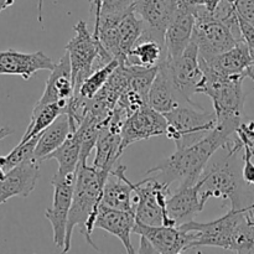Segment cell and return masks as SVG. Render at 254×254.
Here are the masks:
<instances>
[{
    "label": "cell",
    "instance_id": "9c48e42d",
    "mask_svg": "<svg viewBox=\"0 0 254 254\" xmlns=\"http://www.w3.org/2000/svg\"><path fill=\"white\" fill-rule=\"evenodd\" d=\"M198 195L202 206H205L210 198L216 197L228 200L232 208L243 207L241 200V178L228 159L205 169L198 180Z\"/></svg>",
    "mask_w": 254,
    "mask_h": 254
},
{
    "label": "cell",
    "instance_id": "7bdbcfd3",
    "mask_svg": "<svg viewBox=\"0 0 254 254\" xmlns=\"http://www.w3.org/2000/svg\"><path fill=\"white\" fill-rule=\"evenodd\" d=\"M94 1H96V0H91V4H92V2H94Z\"/></svg>",
    "mask_w": 254,
    "mask_h": 254
},
{
    "label": "cell",
    "instance_id": "1f68e13d",
    "mask_svg": "<svg viewBox=\"0 0 254 254\" xmlns=\"http://www.w3.org/2000/svg\"><path fill=\"white\" fill-rule=\"evenodd\" d=\"M238 26H240L241 39L250 47L251 54L254 55V24L238 15Z\"/></svg>",
    "mask_w": 254,
    "mask_h": 254
},
{
    "label": "cell",
    "instance_id": "30bf717a",
    "mask_svg": "<svg viewBox=\"0 0 254 254\" xmlns=\"http://www.w3.org/2000/svg\"><path fill=\"white\" fill-rule=\"evenodd\" d=\"M76 173L64 174L57 171L51 180L54 188V201L51 207L45 211V217L51 223L55 246L62 252L66 243L67 222H68V213L73 197Z\"/></svg>",
    "mask_w": 254,
    "mask_h": 254
},
{
    "label": "cell",
    "instance_id": "2e32d148",
    "mask_svg": "<svg viewBox=\"0 0 254 254\" xmlns=\"http://www.w3.org/2000/svg\"><path fill=\"white\" fill-rule=\"evenodd\" d=\"M196 7L174 10L165 32L166 60H174L180 56L192 41Z\"/></svg>",
    "mask_w": 254,
    "mask_h": 254
},
{
    "label": "cell",
    "instance_id": "ee69618b",
    "mask_svg": "<svg viewBox=\"0 0 254 254\" xmlns=\"http://www.w3.org/2000/svg\"><path fill=\"white\" fill-rule=\"evenodd\" d=\"M252 22H253V24H254V19H253V20H252Z\"/></svg>",
    "mask_w": 254,
    "mask_h": 254
},
{
    "label": "cell",
    "instance_id": "d4e9b609",
    "mask_svg": "<svg viewBox=\"0 0 254 254\" xmlns=\"http://www.w3.org/2000/svg\"><path fill=\"white\" fill-rule=\"evenodd\" d=\"M72 133L69 118L67 113H62L51 126L47 127L40 134L39 141L34 151V158L40 163L46 161L47 158L66 141Z\"/></svg>",
    "mask_w": 254,
    "mask_h": 254
},
{
    "label": "cell",
    "instance_id": "3957f363",
    "mask_svg": "<svg viewBox=\"0 0 254 254\" xmlns=\"http://www.w3.org/2000/svg\"><path fill=\"white\" fill-rule=\"evenodd\" d=\"M111 173L101 170L88 164H79L76 173V184H74L73 197H72L71 210L68 213L67 222L66 243L64 253L71 250L72 232L74 228H78L87 242L96 251L98 247L93 243L92 232L94 230L98 208L101 205L103 188L108 180Z\"/></svg>",
    "mask_w": 254,
    "mask_h": 254
},
{
    "label": "cell",
    "instance_id": "ffe728a7",
    "mask_svg": "<svg viewBox=\"0 0 254 254\" xmlns=\"http://www.w3.org/2000/svg\"><path fill=\"white\" fill-rule=\"evenodd\" d=\"M198 181L191 186H179L178 190L169 196L166 202L168 216L174 226L188 223L193 220L203 208L198 195Z\"/></svg>",
    "mask_w": 254,
    "mask_h": 254
},
{
    "label": "cell",
    "instance_id": "f546056e",
    "mask_svg": "<svg viewBox=\"0 0 254 254\" xmlns=\"http://www.w3.org/2000/svg\"><path fill=\"white\" fill-rule=\"evenodd\" d=\"M39 135L34 136V138L29 139V140L21 143L20 141L7 155L0 156V166L4 169L5 171H9L10 169L15 168L16 165L21 164L22 161L27 160L30 158H34V151L36 148V144L39 141Z\"/></svg>",
    "mask_w": 254,
    "mask_h": 254
},
{
    "label": "cell",
    "instance_id": "ac0fdd59",
    "mask_svg": "<svg viewBox=\"0 0 254 254\" xmlns=\"http://www.w3.org/2000/svg\"><path fill=\"white\" fill-rule=\"evenodd\" d=\"M135 221V213L133 211L116 210L101 203L94 222V228H99L116 236L123 243L127 253L134 254L135 250L131 245L130 236L134 231Z\"/></svg>",
    "mask_w": 254,
    "mask_h": 254
},
{
    "label": "cell",
    "instance_id": "d6a6232c",
    "mask_svg": "<svg viewBox=\"0 0 254 254\" xmlns=\"http://www.w3.org/2000/svg\"><path fill=\"white\" fill-rule=\"evenodd\" d=\"M253 154L250 150H246L243 154V169H242V180L247 185H254V164L252 163Z\"/></svg>",
    "mask_w": 254,
    "mask_h": 254
},
{
    "label": "cell",
    "instance_id": "e0dca14e",
    "mask_svg": "<svg viewBox=\"0 0 254 254\" xmlns=\"http://www.w3.org/2000/svg\"><path fill=\"white\" fill-rule=\"evenodd\" d=\"M74 93L73 79H72L71 62L68 54H64L60 61L55 64L49 76L41 98L36 102V106H45L49 103L68 104V101Z\"/></svg>",
    "mask_w": 254,
    "mask_h": 254
},
{
    "label": "cell",
    "instance_id": "44dd1931",
    "mask_svg": "<svg viewBox=\"0 0 254 254\" xmlns=\"http://www.w3.org/2000/svg\"><path fill=\"white\" fill-rule=\"evenodd\" d=\"M126 170L124 165L112 169L111 175L103 188L101 203L116 210L134 212L133 183L126 176Z\"/></svg>",
    "mask_w": 254,
    "mask_h": 254
},
{
    "label": "cell",
    "instance_id": "cb8c5ba5",
    "mask_svg": "<svg viewBox=\"0 0 254 254\" xmlns=\"http://www.w3.org/2000/svg\"><path fill=\"white\" fill-rule=\"evenodd\" d=\"M202 61L206 62L211 68L223 74H246L247 76L248 69L252 68L254 64L250 47L243 40L238 41L228 51L216 56L215 59L210 61H205V60Z\"/></svg>",
    "mask_w": 254,
    "mask_h": 254
},
{
    "label": "cell",
    "instance_id": "4316f807",
    "mask_svg": "<svg viewBox=\"0 0 254 254\" xmlns=\"http://www.w3.org/2000/svg\"><path fill=\"white\" fill-rule=\"evenodd\" d=\"M67 104L62 103H49L45 106H36L35 104L32 111L31 119L29 127L21 138V143L34 138L41 134L49 126H51L62 113H66Z\"/></svg>",
    "mask_w": 254,
    "mask_h": 254
},
{
    "label": "cell",
    "instance_id": "8992f818",
    "mask_svg": "<svg viewBox=\"0 0 254 254\" xmlns=\"http://www.w3.org/2000/svg\"><path fill=\"white\" fill-rule=\"evenodd\" d=\"M164 116L168 122L165 135L176 148L195 143L217 124L215 111H206L195 102H183Z\"/></svg>",
    "mask_w": 254,
    "mask_h": 254
},
{
    "label": "cell",
    "instance_id": "7402d4cb",
    "mask_svg": "<svg viewBox=\"0 0 254 254\" xmlns=\"http://www.w3.org/2000/svg\"><path fill=\"white\" fill-rule=\"evenodd\" d=\"M183 102H188L180 96L174 86L166 62L158 67V72L151 83L148 97V106L161 114H166L175 109Z\"/></svg>",
    "mask_w": 254,
    "mask_h": 254
},
{
    "label": "cell",
    "instance_id": "484cf974",
    "mask_svg": "<svg viewBox=\"0 0 254 254\" xmlns=\"http://www.w3.org/2000/svg\"><path fill=\"white\" fill-rule=\"evenodd\" d=\"M144 30V24L136 15L135 9L127 11L118 22L119 64H124L131 47L135 45Z\"/></svg>",
    "mask_w": 254,
    "mask_h": 254
},
{
    "label": "cell",
    "instance_id": "836d02e7",
    "mask_svg": "<svg viewBox=\"0 0 254 254\" xmlns=\"http://www.w3.org/2000/svg\"><path fill=\"white\" fill-rule=\"evenodd\" d=\"M238 15L252 21L254 19V0H233Z\"/></svg>",
    "mask_w": 254,
    "mask_h": 254
},
{
    "label": "cell",
    "instance_id": "8d00e7d4",
    "mask_svg": "<svg viewBox=\"0 0 254 254\" xmlns=\"http://www.w3.org/2000/svg\"><path fill=\"white\" fill-rule=\"evenodd\" d=\"M221 0H201V5H205L210 11L213 12V10L216 9L218 4H220Z\"/></svg>",
    "mask_w": 254,
    "mask_h": 254
},
{
    "label": "cell",
    "instance_id": "d6986e66",
    "mask_svg": "<svg viewBox=\"0 0 254 254\" xmlns=\"http://www.w3.org/2000/svg\"><path fill=\"white\" fill-rule=\"evenodd\" d=\"M136 15L144 24V31L165 41V32L174 14L170 0H136Z\"/></svg>",
    "mask_w": 254,
    "mask_h": 254
},
{
    "label": "cell",
    "instance_id": "4dcf8cb0",
    "mask_svg": "<svg viewBox=\"0 0 254 254\" xmlns=\"http://www.w3.org/2000/svg\"><path fill=\"white\" fill-rule=\"evenodd\" d=\"M136 0H96L91 4V11L94 20L101 15L122 14L134 9Z\"/></svg>",
    "mask_w": 254,
    "mask_h": 254
},
{
    "label": "cell",
    "instance_id": "9a60e30c",
    "mask_svg": "<svg viewBox=\"0 0 254 254\" xmlns=\"http://www.w3.org/2000/svg\"><path fill=\"white\" fill-rule=\"evenodd\" d=\"M133 233L145 238L155 253L178 254L188 251L186 233L175 226H151L135 221Z\"/></svg>",
    "mask_w": 254,
    "mask_h": 254
},
{
    "label": "cell",
    "instance_id": "52a82bcc",
    "mask_svg": "<svg viewBox=\"0 0 254 254\" xmlns=\"http://www.w3.org/2000/svg\"><path fill=\"white\" fill-rule=\"evenodd\" d=\"M195 17L193 40L198 47L200 59L210 61L241 41L233 30L217 19L205 5L196 7Z\"/></svg>",
    "mask_w": 254,
    "mask_h": 254
},
{
    "label": "cell",
    "instance_id": "b9f144b4",
    "mask_svg": "<svg viewBox=\"0 0 254 254\" xmlns=\"http://www.w3.org/2000/svg\"><path fill=\"white\" fill-rule=\"evenodd\" d=\"M247 76H250L251 78H253V79H254V73H253L252 68H250V69H248V72H247Z\"/></svg>",
    "mask_w": 254,
    "mask_h": 254
},
{
    "label": "cell",
    "instance_id": "277c9868",
    "mask_svg": "<svg viewBox=\"0 0 254 254\" xmlns=\"http://www.w3.org/2000/svg\"><path fill=\"white\" fill-rule=\"evenodd\" d=\"M203 78L200 93L212 99L213 111L217 118L222 117H241L243 114L246 96L243 93L242 82L246 74H223L211 68L200 59Z\"/></svg>",
    "mask_w": 254,
    "mask_h": 254
},
{
    "label": "cell",
    "instance_id": "ba28073f",
    "mask_svg": "<svg viewBox=\"0 0 254 254\" xmlns=\"http://www.w3.org/2000/svg\"><path fill=\"white\" fill-rule=\"evenodd\" d=\"M133 189L136 222L151 226H174L166 211V202L171 193L170 185L158 178H146L139 183H133Z\"/></svg>",
    "mask_w": 254,
    "mask_h": 254
},
{
    "label": "cell",
    "instance_id": "d590c367",
    "mask_svg": "<svg viewBox=\"0 0 254 254\" xmlns=\"http://www.w3.org/2000/svg\"><path fill=\"white\" fill-rule=\"evenodd\" d=\"M138 253H155L153 246L148 242L144 237H140V247H139Z\"/></svg>",
    "mask_w": 254,
    "mask_h": 254
},
{
    "label": "cell",
    "instance_id": "7c38bea8",
    "mask_svg": "<svg viewBox=\"0 0 254 254\" xmlns=\"http://www.w3.org/2000/svg\"><path fill=\"white\" fill-rule=\"evenodd\" d=\"M166 127L168 122L164 114L149 106L138 109L124 122L122 129V153L135 141L163 135L166 133Z\"/></svg>",
    "mask_w": 254,
    "mask_h": 254
},
{
    "label": "cell",
    "instance_id": "f1b7e54d",
    "mask_svg": "<svg viewBox=\"0 0 254 254\" xmlns=\"http://www.w3.org/2000/svg\"><path fill=\"white\" fill-rule=\"evenodd\" d=\"M119 62L117 60H113L108 64L103 67H99L96 71L92 72L88 77L83 81V83L79 87L78 92L73 94H79L84 99H92L102 88L107 81L109 79L111 74L113 73L114 69L118 67Z\"/></svg>",
    "mask_w": 254,
    "mask_h": 254
},
{
    "label": "cell",
    "instance_id": "4fadbf2b",
    "mask_svg": "<svg viewBox=\"0 0 254 254\" xmlns=\"http://www.w3.org/2000/svg\"><path fill=\"white\" fill-rule=\"evenodd\" d=\"M40 176V161L30 158L6 171L0 181V205L12 197H27L34 191Z\"/></svg>",
    "mask_w": 254,
    "mask_h": 254
},
{
    "label": "cell",
    "instance_id": "8fae6325",
    "mask_svg": "<svg viewBox=\"0 0 254 254\" xmlns=\"http://www.w3.org/2000/svg\"><path fill=\"white\" fill-rule=\"evenodd\" d=\"M174 86L185 101L193 102L192 97L200 93L203 72L200 64V54L195 40L186 47L185 51L174 60H166Z\"/></svg>",
    "mask_w": 254,
    "mask_h": 254
},
{
    "label": "cell",
    "instance_id": "5bb4252c",
    "mask_svg": "<svg viewBox=\"0 0 254 254\" xmlns=\"http://www.w3.org/2000/svg\"><path fill=\"white\" fill-rule=\"evenodd\" d=\"M55 62L45 52L36 51L31 54L6 50L0 51V74L20 76L30 79L39 71H52Z\"/></svg>",
    "mask_w": 254,
    "mask_h": 254
},
{
    "label": "cell",
    "instance_id": "603a6c76",
    "mask_svg": "<svg viewBox=\"0 0 254 254\" xmlns=\"http://www.w3.org/2000/svg\"><path fill=\"white\" fill-rule=\"evenodd\" d=\"M165 61V41L146 34L143 30V34L135 42V45L131 47L124 64H131V66L144 67V68H154V67H159Z\"/></svg>",
    "mask_w": 254,
    "mask_h": 254
},
{
    "label": "cell",
    "instance_id": "f35d334b",
    "mask_svg": "<svg viewBox=\"0 0 254 254\" xmlns=\"http://www.w3.org/2000/svg\"><path fill=\"white\" fill-rule=\"evenodd\" d=\"M42 6H44V0H39L37 1V20L40 24H42Z\"/></svg>",
    "mask_w": 254,
    "mask_h": 254
},
{
    "label": "cell",
    "instance_id": "7a4b0ae2",
    "mask_svg": "<svg viewBox=\"0 0 254 254\" xmlns=\"http://www.w3.org/2000/svg\"><path fill=\"white\" fill-rule=\"evenodd\" d=\"M247 207L232 208L222 217L206 223L190 221L179 226L188 237V251L197 247H218L236 253H254V223ZM186 251V252H188Z\"/></svg>",
    "mask_w": 254,
    "mask_h": 254
},
{
    "label": "cell",
    "instance_id": "74e56055",
    "mask_svg": "<svg viewBox=\"0 0 254 254\" xmlns=\"http://www.w3.org/2000/svg\"><path fill=\"white\" fill-rule=\"evenodd\" d=\"M12 133V129L9 127H4V128H0V140L5 139L6 136H9Z\"/></svg>",
    "mask_w": 254,
    "mask_h": 254
},
{
    "label": "cell",
    "instance_id": "60d3db41",
    "mask_svg": "<svg viewBox=\"0 0 254 254\" xmlns=\"http://www.w3.org/2000/svg\"><path fill=\"white\" fill-rule=\"evenodd\" d=\"M5 175H6V171H5L4 169H2L1 166H0V181H1V180H4Z\"/></svg>",
    "mask_w": 254,
    "mask_h": 254
},
{
    "label": "cell",
    "instance_id": "ab89813d",
    "mask_svg": "<svg viewBox=\"0 0 254 254\" xmlns=\"http://www.w3.org/2000/svg\"><path fill=\"white\" fill-rule=\"evenodd\" d=\"M14 2H15V0H0V12H1L2 10L6 9V7L11 6Z\"/></svg>",
    "mask_w": 254,
    "mask_h": 254
},
{
    "label": "cell",
    "instance_id": "5b68a950",
    "mask_svg": "<svg viewBox=\"0 0 254 254\" xmlns=\"http://www.w3.org/2000/svg\"><path fill=\"white\" fill-rule=\"evenodd\" d=\"M73 29L76 35L66 45V52L71 62L74 93H77L81 84L92 72L106 66L114 59L104 49L96 35L89 32L86 22L81 20Z\"/></svg>",
    "mask_w": 254,
    "mask_h": 254
},
{
    "label": "cell",
    "instance_id": "6da1fadb",
    "mask_svg": "<svg viewBox=\"0 0 254 254\" xmlns=\"http://www.w3.org/2000/svg\"><path fill=\"white\" fill-rule=\"evenodd\" d=\"M240 126L241 117L217 118V124L212 130L190 145L176 148L173 155L151 168L146 174L159 173V180L168 185L176 181L179 186L195 185L213 154L227 145L230 136L237 131Z\"/></svg>",
    "mask_w": 254,
    "mask_h": 254
},
{
    "label": "cell",
    "instance_id": "e575fe53",
    "mask_svg": "<svg viewBox=\"0 0 254 254\" xmlns=\"http://www.w3.org/2000/svg\"><path fill=\"white\" fill-rule=\"evenodd\" d=\"M174 10L176 9H195L201 5V0H170Z\"/></svg>",
    "mask_w": 254,
    "mask_h": 254
},
{
    "label": "cell",
    "instance_id": "83f0119b",
    "mask_svg": "<svg viewBox=\"0 0 254 254\" xmlns=\"http://www.w3.org/2000/svg\"><path fill=\"white\" fill-rule=\"evenodd\" d=\"M50 159H55L59 163L57 171L60 173H76L81 163V144L74 131L69 134L66 141L59 149H56L47 158V160Z\"/></svg>",
    "mask_w": 254,
    "mask_h": 254
}]
</instances>
